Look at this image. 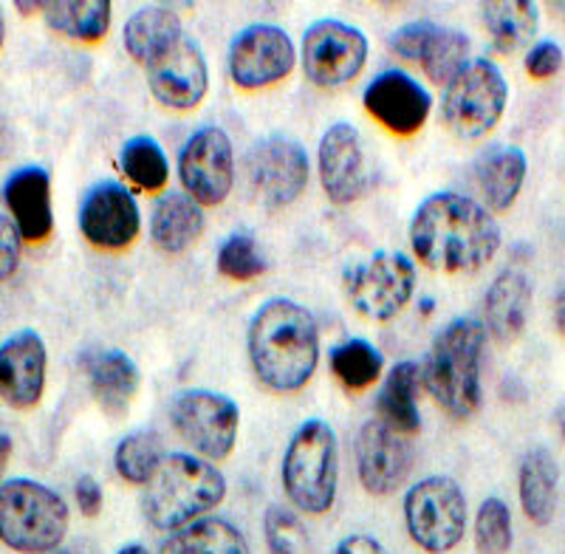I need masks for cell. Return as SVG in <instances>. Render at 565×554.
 <instances>
[{"label": "cell", "mask_w": 565, "mask_h": 554, "mask_svg": "<svg viewBox=\"0 0 565 554\" xmlns=\"http://www.w3.org/2000/svg\"><path fill=\"white\" fill-rule=\"evenodd\" d=\"M43 18L65 38L97 43L110 29V0H57L45 3Z\"/></svg>", "instance_id": "f546056e"}, {"label": "cell", "mask_w": 565, "mask_h": 554, "mask_svg": "<svg viewBox=\"0 0 565 554\" xmlns=\"http://www.w3.org/2000/svg\"><path fill=\"white\" fill-rule=\"evenodd\" d=\"M148 83L164 108L193 110L201 105L210 88V68L199 40L184 34L164 57L150 65Z\"/></svg>", "instance_id": "ac0fdd59"}, {"label": "cell", "mask_w": 565, "mask_h": 554, "mask_svg": "<svg viewBox=\"0 0 565 554\" xmlns=\"http://www.w3.org/2000/svg\"><path fill=\"white\" fill-rule=\"evenodd\" d=\"M295 43L280 26L255 23L235 34L230 43V77L244 90H260L280 83L295 68Z\"/></svg>", "instance_id": "5bb4252c"}, {"label": "cell", "mask_w": 565, "mask_h": 554, "mask_svg": "<svg viewBox=\"0 0 565 554\" xmlns=\"http://www.w3.org/2000/svg\"><path fill=\"white\" fill-rule=\"evenodd\" d=\"M563 68V49L554 40H540L526 54V72L534 79H548Z\"/></svg>", "instance_id": "ab89813d"}, {"label": "cell", "mask_w": 565, "mask_h": 554, "mask_svg": "<svg viewBox=\"0 0 565 554\" xmlns=\"http://www.w3.org/2000/svg\"><path fill=\"white\" fill-rule=\"evenodd\" d=\"M68 532V503L45 483L12 478L0 483V541L20 554L57 552Z\"/></svg>", "instance_id": "8992f818"}, {"label": "cell", "mask_w": 565, "mask_h": 554, "mask_svg": "<svg viewBox=\"0 0 565 554\" xmlns=\"http://www.w3.org/2000/svg\"><path fill=\"white\" fill-rule=\"evenodd\" d=\"M424 74L438 85H450L469 65V38L458 29L436 26L433 38L424 45L422 57Z\"/></svg>", "instance_id": "836d02e7"}, {"label": "cell", "mask_w": 565, "mask_h": 554, "mask_svg": "<svg viewBox=\"0 0 565 554\" xmlns=\"http://www.w3.org/2000/svg\"><path fill=\"white\" fill-rule=\"evenodd\" d=\"M45 3H18L20 12H43Z\"/></svg>", "instance_id": "c3c4849f"}, {"label": "cell", "mask_w": 565, "mask_h": 554, "mask_svg": "<svg viewBox=\"0 0 565 554\" xmlns=\"http://www.w3.org/2000/svg\"><path fill=\"white\" fill-rule=\"evenodd\" d=\"M529 309H532V280L523 269H503L489 286L483 297V329L492 340L514 342L526 329Z\"/></svg>", "instance_id": "7402d4cb"}, {"label": "cell", "mask_w": 565, "mask_h": 554, "mask_svg": "<svg viewBox=\"0 0 565 554\" xmlns=\"http://www.w3.org/2000/svg\"><path fill=\"white\" fill-rule=\"evenodd\" d=\"M557 483L559 467L546 447H534V450H529L526 456H523L521 476H518L521 503L529 521L537 523V526H546L554 518V507H557Z\"/></svg>", "instance_id": "83f0119b"}, {"label": "cell", "mask_w": 565, "mask_h": 554, "mask_svg": "<svg viewBox=\"0 0 565 554\" xmlns=\"http://www.w3.org/2000/svg\"><path fill=\"white\" fill-rule=\"evenodd\" d=\"M201 233H204V210L199 201L175 190L156 201L150 215V238L161 252L181 255L201 238Z\"/></svg>", "instance_id": "484cf974"}, {"label": "cell", "mask_w": 565, "mask_h": 554, "mask_svg": "<svg viewBox=\"0 0 565 554\" xmlns=\"http://www.w3.org/2000/svg\"><path fill=\"white\" fill-rule=\"evenodd\" d=\"M476 546L481 554H507L512 548V515L501 498H487L476 515Z\"/></svg>", "instance_id": "8d00e7d4"}, {"label": "cell", "mask_w": 565, "mask_h": 554, "mask_svg": "<svg viewBox=\"0 0 565 554\" xmlns=\"http://www.w3.org/2000/svg\"><path fill=\"white\" fill-rule=\"evenodd\" d=\"M487 329L472 317H458L433 340L422 365L424 385L452 419H469L481 407V365Z\"/></svg>", "instance_id": "3957f363"}, {"label": "cell", "mask_w": 565, "mask_h": 554, "mask_svg": "<svg viewBox=\"0 0 565 554\" xmlns=\"http://www.w3.org/2000/svg\"><path fill=\"white\" fill-rule=\"evenodd\" d=\"M246 345L257 380L277 394H295L309 385L320 362L315 315L289 297H271L255 311Z\"/></svg>", "instance_id": "7a4b0ae2"}, {"label": "cell", "mask_w": 565, "mask_h": 554, "mask_svg": "<svg viewBox=\"0 0 565 554\" xmlns=\"http://www.w3.org/2000/svg\"><path fill=\"white\" fill-rule=\"evenodd\" d=\"M79 230L99 249H128L141 230V213L134 193L119 181H99L79 204Z\"/></svg>", "instance_id": "9a60e30c"}, {"label": "cell", "mask_w": 565, "mask_h": 554, "mask_svg": "<svg viewBox=\"0 0 565 554\" xmlns=\"http://www.w3.org/2000/svg\"><path fill=\"white\" fill-rule=\"evenodd\" d=\"M526 153L512 145H492L478 156L472 173H476V184L489 210L503 213L518 201L523 181H526Z\"/></svg>", "instance_id": "cb8c5ba5"}, {"label": "cell", "mask_w": 565, "mask_h": 554, "mask_svg": "<svg viewBox=\"0 0 565 554\" xmlns=\"http://www.w3.org/2000/svg\"><path fill=\"white\" fill-rule=\"evenodd\" d=\"M3 38H7V23H3V12H0V45H3Z\"/></svg>", "instance_id": "681fc988"}, {"label": "cell", "mask_w": 565, "mask_h": 554, "mask_svg": "<svg viewBox=\"0 0 565 554\" xmlns=\"http://www.w3.org/2000/svg\"><path fill=\"white\" fill-rule=\"evenodd\" d=\"M20 264V233L12 219L0 215V284L14 275Z\"/></svg>", "instance_id": "60d3db41"}, {"label": "cell", "mask_w": 565, "mask_h": 554, "mask_svg": "<svg viewBox=\"0 0 565 554\" xmlns=\"http://www.w3.org/2000/svg\"><path fill=\"white\" fill-rule=\"evenodd\" d=\"M266 546L271 554H306L309 552V532L295 512L282 507H269L264 518Z\"/></svg>", "instance_id": "74e56055"}, {"label": "cell", "mask_w": 565, "mask_h": 554, "mask_svg": "<svg viewBox=\"0 0 565 554\" xmlns=\"http://www.w3.org/2000/svg\"><path fill=\"white\" fill-rule=\"evenodd\" d=\"M362 105L376 122L396 136H413L430 117V90L402 68H387L367 83Z\"/></svg>", "instance_id": "e0dca14e"}, {"label": "cell", "mask_w": 565, "mask_h": 554, "mask_svg": "<svg viewBox=\"0 0 565 554\" xmlns=\"http://www.w3.org/2000/svg\"><path fill=\"white\" fill-rule=\"evenodd\" d=\"M554 9H557V12H565V3H554Z\"/></svg>", "instance_id": "f907efd6"}, {"label": "cell", "mask_w": 565, "mask_h": 554, "mask_svg": "<svg viewBox=\"0 0 565 554\" xmlns=\"http://www.w3.org/2000/svg\"><path fill=\"white\" fill-rule=\"evenodd\" d=\"M141 512L150 526L161 532H179L195 523L204 512L215 510L226 496V478L218 467L186 452L164 456L156 476L145 483Z\"/></svg>", "instance_id": "277c9868"}, {"label": "cell", "mask_w": 565, "mask_h": 554, "mask_svg": "<svg viewBox=\"0 0 565 554\" xmlns=\"http://www.w3.org/2000/svg\"><path fill=\"white\" fill-rule=\"evenodd\" d=\"M367 60L362 29L342 20H317L302 34V72L317 88H340L360 77Z\"/></svg>", "instance_id": "7c38bea8"}, {"label": "cell", "mask_w": 565, "mask_h": 554, "mask_svg": "<svg viewBox=\"0 0 565 554\" xmlns=\"http://www.w3.org/2000/svg\"><path fill=\"white\" fill-rule=\"evenodd\" d=\"M3 204L23 241L43 244L54 233L52 179L43 168H20L3 184Z\"/></svg>", "instance_id": "44dd1931"}, {"label": "cell", "mask_w": 565, "mask_h": 554, "mask_svg": "<svg viewBox=\"0 0 565 554\" xmlns=\"http://www.w3.org/2000/svg\"><path fill=\"white\" fill-rule=\"evenodd\" d=\"M509 103V85L492 60L469 65L444 90L441 114L447 128L461 139H481L501 122Z\"/></svg>", "instance_id": "52a82bcc"}, {"label": "cell", "mask_w": 565, "mask_h": 554, "mask_svg": "<svg viewBox=\"0 0 565 554\" xmlns=\"http://www.w3.org/2000/svg\"><path fill=\"white\" fill-rule=\"evenodd\" d=\"M416 264L405 252H376L365 264L345 271V295L365 320L387 322L411 303Z\"/></svg>", "instance_id": "30bf717a"}, {"label": "cell", "mask_w": 565, "mask_h": 554, "mask_svg": "<svg viewBox=\"0 0 565 554\" xmlns=\"http://www.w3.org/2000/svg\"><path fill=\"white\" fill-rule=\"evenodd\" d=\"M483 23L501 52H514L537 32V7L529 0H489L483 3Z\"/></svg>", "instance_id": "4dcf8cb0"}, {"label": "cell", "mask_w": 565, "mask_h": 554, "mask_svg": "<svg viewBox=\"0 0 565 554\" xmlns=\"http://www.w3.org/2000/svg\"><path fill=\"white\" fill-rule=\"evenodd\" d=\"M218 271L230 280H238V284H246V280H255L266 271V258L264 252L257 249L255 238L252 235H230V238L221 244L218 249Z\"/></svg>", "instance_id": "d590c367"}, {"label": "cell", "mask_w": 565, "mask_h": 554, "mask_svg": "<svg viewBox=\"0 0 565 554\" xmlns=\"http://www.w3.org/2000/svg\"><path fill=\"white\" fill-rule=\"evenodd\" d=\"M116 554H150V552L145 546H139V543H130V546L119 548V552H116Z\"/></svg>", "instance_id": "7dc6e473"}, {"label": "cell", "mask_w": 565, "mask_h": 554, "mask_svg": "<svg viewBox=\"0 0 565 554\" xmlns=\"http://www.w3.org/2000/svg\"><path fill=\"white\" fill-rule=\"evenodd\" d=\"M74 498H77V507L85 518H97L103 510V487L90 476H83L74 487Z\"/></svg>", "instance_id": "b9f144b4"}, {"label": "cell", "mask_w": 565, "mask_h": 554, "mask_svg": "<svg viewBox=\"0 0 565 554\" xmlns=\"http://www.w3.org/2000/svg\"><path fill=\"white\" fill-rule=\"evenodd\" d=\"M340 483V445L334 427L309 419L297 427L282 456V487L291 503L306 515H326L337 501Z\"/></svg>", "instance_id": "5b68a950"}, {"label": "cell", "mask_w": 565, "mask_h": 554, "mask_svg": "<svg viewBox=\"0 0 565 554\" xmlns=\"http://www.w3.org/2000/svg\"><path fill=\"white\" fill-rule=\"evenodd\" d=\"M554 322H557V331L565 337V284L559 286L557 297H554Z\"/></svg>", "instance_id": "ee69618b"}, {"label": "cell", "mask_w": 565, "mask_h": 554, "mask_svg": "<svg viewBox=\"0 0 565 554\" xmlns=\"http://www.w3.org/2000/svg\"><path fill=\"white\" fill-rule=\"evenodd\" d=\"M159 554H249V543L230 521L206 518L170 535Z\"/></svg>", "instance_id": "f1b7e54d"}, {"label": "cell", "mask_w": 565, "mask_h": 554, "mask_svg": "<svg viewBox=\"0 0 565 554\" xmlns=\"http://www.w3.org/2000/svg\"><path fill=\"white\" fill-rule=\"evenodd\" d=\"M45 391V342L34 331H18L0 345V399L29 411Z\"/></svg>", "instance_id": "ffe728a7"}, {"label": "cell", "mask_w": 565, "mask_h": 554, "mask_svg": "<svg viewBox=\"0 0 565 554\" xmlns=\"http://www.w3.org/2000/svg\"><path fill=\"white\" fill-rule=\"evenodd\" d=\"M181 38H184V29H181L179 12L161 3L139 9L125 23V49L145 68L164 57Z\"/></svg>", "instance_id": "d4e9b609"}, {"label": "cell", "mask_w": 565, "mask_h": 554, "mask_svg": "<svg viewBox=\"0 0 565 554\" xmlns=\"http://www.w3.org/2000/svg\"><path fill=\"white\" fill-rule=\"evenodd\" d=\"M161 461H164V447H161V436L153 427H141V430L125 436L114 456L116 472L128 483H148L161 467Z\"/></svg>", "instance_id": "e575fe53"}, {"label": "cell", "mask_w": 565, "mask_h": 554, "mask_svg": "<svg viewBox=\"0 0 565 554\" xmlns=\"http://www.w3.org/2000/svg\"><path fill=\"white\" fill-rule=\"evenodd\" d=\"M317 168L326 195L334 204H351L367 188L365 148H362L360 130L351 122H337L322 134L317 150Z\"/></svg>", "instance_id": "d6986e66"}, {"label": "cell", "mask_w": 565, "mask_h": 554, "mask_svg": "<svg viewBox=\"0 0 565 554\" xmlns=\"http://www.w3.org/2000/svg\"><path fill=\"white\" fill-rule=\"evenodd\" d=\"M554 422H557L559 436H563V441H565V402L557 407V413H554Z\"/></svg>", "instance_id": "bcb514c9"}, {"label": "cell", "mask_w": 565, "mask_h": 554, "mask_svg": "<svg viewBox=\"0 0 565 554\" xmlns=\"http://www.w3.org/2000/svg\"><path fill=\"white\" fill-rule=\"evenodd\" d=\"M436 26L438 23H433V20H413V23L398 26L396 32L391 34V40H387V45H391V52L398 54L402 60L418 63L424 45H427V40L433 38Z\"/></svg>", "instance_id": "f35d334b"}, {"label": "cell", "mask_w": 565, "mask_h": 554, "mask_svg": "<svg viewBox=\"0 0 565 554\" xmlns=\"http://www.w3.org/2000/svg\"><path fill=\"white\" fill-rule=\"evenodd\" d=\"M405 521L413 543L430 554H447L467 532V498L452 478L430 476L405 496Z\"/></svg>", "instance_id": "ba28073f"}, {"label": "cell", "mask_w": 565, "mask_h": 554, "mask_svg": "<svg viewBox=\"0 0 565 554\" xmlns=\"http://www.w3.org/2000/svg\"><path fill=\"white\" fill-rule=\"evenodd\" d=\"M334 554H391L380 541H373L367 535H351L345 541L337 543Z\"/></svg>", "instance_id": "7bdbcfd3"}, {"label": "cell", "mask_w": 565, "mask_h": 554, "mask_svg": "<svg viewBox=\"0 0 565 554\" xmlns=\"http://www.w3.org/2000/svg\"><path fill=\"white\" fill-rule=\"evenodd\" d=\"M382 367H385L382 351L360 337L340 342L331 351V371L345 391H367L382 376Z\"/></svg>", "instance_id": "1f68e13d"}, {"label": "cell", "mask_w": 565, "mask_h": 554, "mask_svg": "<svg viewBox=\"0 0 565 554\" xmlns=\"http://www.w3.org/2000/svg\"><path fill=\"white\" fill-rule=\"evenodd\" d=\"M411 246L430 269L478 271L501 246V226L476 199L436 193L413 213Z\"/></svg>", "instance_id": "6da1fadb"}, {"label": "cell", "mask_w": 565, "mask_h": 554, "mask_svg": "<svg viewBox=\"0 0 565 554\" xmlns=\"http://www.w3.org/2000/svg\"><path fill=\"white\" fill-rule=\"evenodd\" d=\"M422 365L413 360L398 362L387 374L380 396H376V419L385 422L393 430L416 436L422 430V413H418V391H422Z\"/></svg>", "instance_id": "4316f807"}, {"label": "cell", "mask_w": 565, "mask_h": 554, "mask_svg": "<svg viewBox=\"0 0 565 554\" xmlns=\"http://www.w3.org/2000/svg\"><path fill=\"white\" fill-rule=\"evenodd\" d=\"M416 461L411 436L393 430L382 419L365 422L356 436V472L371 496H391L407 481Z\"/></svg>", "instance_id": "2e32d148"}, {"label": "cell", "mask_w": 565, "mask_h": 554, "mask_svg": "<svg viewBox=\"0 0 565 554\" xmlns=\"http://www.w3.org/2000/svg\"><path fill=\"white\" fill-rule=\"evenodd\" d=\"M9 458H12V436L0 433V476H3V470H7Z\"/></svg>", "instance_id": "f6af8a7d"}, {"label": "cell", "mask_w": 565, "mask_h": 554, "mask_svg": "<svg viewBox=\"0 0 565 554\" xmlns=\"http://www.w3.org/2000/svg\"><path fill=\"white\" fill-rule=\"evenodd\" d=\"M246 181L266 210H282L309 188V153L291 136H266L246 153Z\"/></svg>", "instance_id": "8fae6325"}, {"label": "cell", "mask_w": 565, "mask_h": 554, "mask_svg": "<svg viewBox=\"0 0 565 554\" xmlns=\"http://www.w3.org/2000/svg\"><path fill=\"white\" fill-rule=\"evenodd\" d=\"M119 164H122V173L145 193H159V190L168 188L170 161L164 156V148L156 142L153 136H134V139H128L122 156H119Z\"/></svg>", "instance_id": "d6a6232c"}, {"label": "cell", "mask_w": 565, "mask_h": 554, "mask_svg": "<svg viewBox=\"0 0 565 554\" xmlns=\"http://www.w3.org/2000/svg\"><path fill=\"white\" fill-rule=\"evenodd\" d=\"M52 554H74V552H68V548H57V552H52Z\"/></svg>", "instance_id": "816d5d0a"}, {"label": "cell", "mask_w": 565, "mask_h": 554, "mask_svg": "<svg viewBox=\"0 0 565 554\" xmlns=\"http://www.w3.org/2000/svg\"><path fill=\"white\" fill-rule=\"evenodd\" d=\"M170 419L186 445L210 461H224L238 441L241 411L224 394L186 387L170 402Z\"/></svg>", "instance_id": "9c48e42d"}, {"label": "cell", "mask_w": 565, "mask_h": 554, "mask_svg": "<svg viewBox=\"0 0 565 554\" xmlns=\"http://www.w3.org/2000/svg\"><path fill=\"white\" fill-rule=\"evenodd\" d=\"M90 394L108 416H125L139 394L141 374L136 362L125 351H97L85 356Z\"/></svg>", "instance_id": "603a6c76"}, {"label": "cell", "mask_w": 565, "mask_h": 554, "mask_svg": "<svg viewBox=\"0 0 565 554\" xmlns=\"http://www.w3.org/2000/svg\"><path fill=\"white\" fill-rule=\"evenodd\" d=\"M179 175L184 193L201 206L224 204L235 184V153L230 136L215 125L186 136L179 153Z\"/></svg>", "instance_id": "4fadbf2b"}]
</instances>
